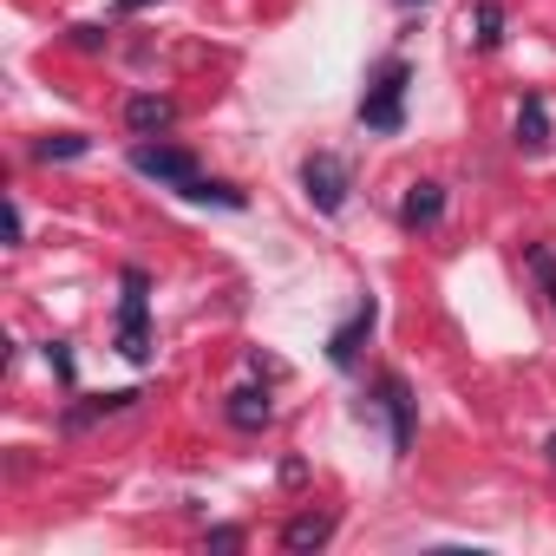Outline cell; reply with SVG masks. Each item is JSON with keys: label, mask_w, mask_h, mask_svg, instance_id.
I'll list each match as a JSON object with an SVG mask.
<instances>
[{"label": "cell", "mask_w": 556, "mask_h": 556, "mask_svg": "<svg viewBox=\"0 0 556 556\" xmlns=\"http://www.w3.org/2000/svg\"><path fill=\"white\" fill-rule=\"evenodd\" d=\"M118 282H125V295H118V354L131 361V367H151V268H125L118 275Z\"/></svg>", "instance_id": "cell-1"}, {"label": "cell", "mask_w": 556, "mask_h": 556, "mask_svg": "<svg viewBox=\"0 0 556 556\" xmlns=\"http://www.w3.org/2000/svg\"><path fill=\"white\" fill-rule=\"evenodd\" d=\"M406 86H413V66L406 60H387L374 73V86L361 92V125L367 131H400L406 125Z\"/></svg>", "instance_id": "cell-2"}, {"label": "cell", "mask_w": 556, "mask_h": 556, "mask_svg": "<svg viewBox=\"0 0 556 556\" xmlns=\"http://www.w3.org/2000/svg\"><path fill=\"white\" fill-rule=\"evenodd\" d=\"M131 170L151 177V184H164V190H177V197L203 177L197 157H190L184 144H164V138H138V144H131Z\"/></svg>", "instance_id": "cell-3"}, {"label": "cell", "mask_w": 556, "mask_h": 556, "mask_svg": "<svg viewBox=\"0 0 556 556\" xmlns=\"http://www.w3.org/2000/svg\"><path fill=\"white\" fill-rule=\"evenodd\" d=\"M302 190H308V203H315L321 216H341V210H348V190H354V170H348V157H334V151H315V157L302 164Z\"/></svg>", "instance_id": "cell-4"}, {"label": "cell", "mask_w": 556, "mask_h": 556, "mask_svg": "<svg viewBox=\"0 0 556 556\" xmlns=\"http://www.w3.org/2000/svg\"><path fill=\"white\" fill-rule=\"evenodd\" d=\"M367 413H387V432H393V458H406V452H413V387H406L400 374H380V387H374Z\"/></svg>", "instance_id": "cell-5"}, {"label": "cell", "mask_w": 556, "mask_h": 556, "mask_svg": "<svg viewBox=\"0 0 556 556\" xmlns=\"http://www.w3.org/2000/svg\"><path fill=\"white\" fill-rule=\"evenodd\" d=\"M374 321H380V308H374V295H361V302H354V315L328 334V361H334L341 374H354V361H361V348H367Z\"/></svg>", "instance_id": "cell-6"}, {"label": "cell", "mask_w": 556, "mask_h": 556, "mask_svg": "<svg viewBox=\"0 0 556 556\" xmlns=\"http://www.w3.org/2000/svg\"><path fill=\"white\" fill-rule=\"evenodd\" d=\"M144 393L138 387H118V393H86V400H73L66 413H60V432H86V426H99V419H112V413H125V406H138Z\"/></svg>", "instance_id": "cell-7"}, {"label": "cell", "mask_w": 556, "mask_h": 556, "mask_svg": "<svg viewBox=\"0 0 556 556\" xmlns=\"http://www.w3.org/2000/svg\"><path fill=\"white\" fill-rule=\"evenodd\" d=\"M125 125H131L138 138H164V131L177 125V99H164V92H138V99H125Z\"/></svg>", "instance_id": "cell-8"}, {"label": "cell", "mask_w": 556, "mask_h": 556, "mask_svg": "<svg viewBox=\"0 0 556 556\" xmlns=\"http://www.w3.org/2000/svg\"><path fill=\"white\" fill-rule=\"evenodd\" d=\"M328 536H334V510H295V517L282 523V549H295V556L328 549Z\"/></svg>", "instance_id": "cell-9"}, {"label": "cell", "mask_w": 556, "mask_h": 556, "mask_svg": "<svg viewBox=\"0 0 556 556\" xmlns=\"http://www.w3.org/2000/svg\"><path fill=\"white\" fill-rule=\"evenodd\" d=\"M223 419H229L236 432H262V426L275 419V406H268V387H236V393L223 400Z\"/></svg>", "instance_id": "cell-10"}, {"label": "cell", "mask_w": 556, "mask_h": 556, "mask_svg": "<svg viewBox=\"0 0 556 556\" xmlns=\"http://www.w3.org/2000/svg\"><path fill=\"white\" fill-rule=\"evenodd\" d=\"M517 151L523 157L549 151V105H543V92H523V105H517Z\"/></svg>", "instance_id": "cell-11"}, {"label": "cell", "mask_w": 556, "mask_h": 556, "mask_svg": "<svg viewBox=\"0 0 556 556\" xmlns=\"http://www.w3.org/2000/svg\"><path fill=\"white\" fill-rule=\"evenodd\" d=\"M445 216V184H413L400 197V229H432Z\"/></svg>", "instance_id": "cell-12"}, {"label": "cell", "mask_w": 556, "mask_h": 556, "mask_svg": "<svg viewBox=\"0 0 556 556\" xmlns=\"http://www.w3.org/2000/svg\"><path fill=\"white\" fill-rule=\"evenodd\" d=\"M86 151H92V138H79V131H53V138L34 144L40 164H73V157H86Z\"/></svg>", "instance_id": "cell-13"}, {"label": "cell", "mask_w": 556, "mask_h": 556, "mask_svg": "<svg viewBox=\"0 0 556 556\" xmlns=\"http://www.w3.org/2000/svg\"><path fill=\"white\" fill-rule=\"evenodd\" d=\"M471 27H478L471 40H478L484 53H491V47H504V8H497V0H478V8H471Z\"/></svg>", "instance_id": "cell-14"}, {"label": "cell", "mask_w": 556, "mask_h": 556, "mask_svg": "<svg viewBox=\"0 0 556 556\" xmlns=\"http://www.w3.org/2000/svg\"><path fill=\"white\" fill-rule=\"evenodd\" d=\"M184 197H190V203H223V210H242V203H249V197H242L236 184H216V177H197V184H190Z\"/></svg>", "instance_id": "cell-15"}, {"label": "cell", "mask_w": 556, "mask_h": 556, "mask_svg": "<svg viewBox=\"0 0 556 556\" xmlns=\"http://www.w3.org/2000/svg\"><path fill=\"white\" fill-rule=\"evenodd\" d=\"M523 262H530V275L543 282V295H549V308H556V255H549L543 242H530V249H523Z\"/></svg>", "instance_id": "cell-16"}, {"label": "cell", "mask_w": 556, "mask_h": 556, "mask_svg": "<svg viewBox=\"0 0 556 556\" xmlns=\"http://www.w3.org/2000/svg\"><path fill=\"white\" fill-rule=\"evenodd\" d=\"M47 367L60 374V387H79V374H73V354H66V341H47Z\"/></svg>", "instance_id": "cell-17"}, {"label": "cell", "mask_w": 556, "mask_h": 556, "mask_svg": "<svg viewBox=\"0 0 556 556\" xmlns=\"http://www.w3.org/2000/svg\"><path fill=\"white\" fill-rule=\"evenodd\" d=\"M242 543H249V536H242L236 523H216V530H210V549H223V556H229V549H242Z\"/></svg>", "instance_id": "cell-18"}, {"label": "cell", "mask_w": 556, "mask_h": 556, "mask_svg": "<svg viewBox=\"0 0 556 556\" xmlns=\"http://www.w3.org/2000/svg\"><path fill=\"white\" fill-rule=\"evenodd\" d=\"M8 236L27 242V210H21V203H8Z\"/></svg>", "instance_id": "cell-19"}, {"label": "cell", "mask_w": 556, "mask_h": 556, "mask_svg": "<svg viewBox=\"0 0 556 556\" xmlns=\"http://www.w3.org/2000/svg\"><path fill=\"white\" fill-rule=\"evenodd\" d=\"M105 47V27H79V53H99Z\"/></svg>", "instance_id": "cell-20"}, {"label": "cell", "mask_w": 556, "mask_h": 556, "mask_svg": "<svg viewBox=\"0 0 556 556\" xmlns=\"http://www.w3.org/2000/svg\"><path fill=\"white\" fill-rule=\"evenodd\" d=\"M138 8H151V0H118V14H138Z\"/></svg>", "instance_id": "cell-21"}, {"label": "cell", "mask_w": 556, "mask_h": 556, "mask_svg": "<svg viewBox=\"0 0 556 556\" xmlns=\"http://www.w3.org/2000/svg\"><path fill=\"white\" fill-rule=\"evenodd\" d=\"M400 8H426V0H400Z\"/></svg>", "instance_id": "cell-22"}, {"label": "cell", "mask_w": 556, "mask_h": 556, "mask_svg": "<svg viewBox=\"0 0 556 556\" xmlns=\"http://www.w3.org/2000/svg\"><path fill=\"white\" fill-rule=\"evenodd\" d=\"M549 465H556V439H549Z\"/></svg>", "instance_id": "cell-23"}]
</instances>
